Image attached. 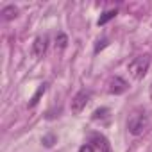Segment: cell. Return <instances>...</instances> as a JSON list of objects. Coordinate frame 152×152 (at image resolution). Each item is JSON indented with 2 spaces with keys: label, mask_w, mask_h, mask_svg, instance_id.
Listing matches in <instances>:
<instances>
[{
  "label": "cell",
  "mask_w": 152,
  "mask_h": 152,
  "mask_svg": "<svg viewBox=\"0 0 152 152\" xmlns=\"http://www.w3.org/2000/svg\"><path fill=\"white\" fill-rule=\"evenodd\" d=\"M47 88H48V84H47V83H43V84H41V86L38 88V91H36V93L32 95V99H31V102H29V107H36V104L39 102L41 95H43V93L47 91Z\"/></svg>",
  "instance_id": "cell-9"
},
{
  "label": "cell",
  "mask_w": 152,
  "mask_h": 152,
  "mask_svg": "<svg viewBox=\"0 0 152 152\" xmlns=\"http://www.w3.org/2000/svg\"><path fill=\"white\" fill-rule=\"evenodd\" d=\"M148 116L145 111H134L127 120V131L132 136H141L148 129Z\"/></svg>",
  "instance_id": "cell-1"
},
{
  "label": "cell",
  "mask_w": 152,
  "mask_h": 152,
  "mask_svg": "<svg viewBox=\"0 0 152 152\" xmlns=\"http://www.w3.org/2000/svg\"><path fill=\"white\" fill-rule=\"evenodd\" d=\"M90 99H91V93H90L88 90H81V91H77V93L73 95V99H72V104H70L72 113H73V115L83 113V109L88 106Z\"/></svg>",
  "instance_id": "cell-4"
},
{
  "label": "cell",
  "mask_w": 152,
  "mask_h": 152,
  "mask_svg": "<svg viewBox=\"0 0 152 152\" xmlns=\"http://www.w3.org/2000/svg\"><path fill=\"white\" fill-rule=\"evenodd\" d=\"M41 143H43L45 147H52V145L56 143V136H54V134H47V136H43Z\"/></svg>",
  "instance_id": "cell-13"
},
{
  "label": "cell",
  "mask_w": 152,
  "mask_h": 152,
  "mask_svg": "<svg viewBox=\"0 0 152 152\" xmlns=\"http://www.w3.org/2000/svg\"><path fill=\"white\" fill-rule=\"evenodd\" d=\"M148 66H150L148 56H138V57H134V59L127 64V70H129V73L132 75V79L141 81L145 75H147V72H148Z\"/></svg>",
  "instance_id": "cell-2"
},
{
  "label": "cell",
  "mask_w": 152,
  "mask_h": 152,
  "mask_svg": "<svg viewBox=\"0 0 152 152\" xmlns=\"http://www.w3.org/2000/svg\"><path fill=\"white\" fill-rule=\"evenodd\" d=\"M48 48V36H38L32 43V56L34 57H43Z\"/></svg>",
  "instance_id": "cell-6"
},
{
  "label": "cell",
  "mask_w": 152,
  "mask_h": 152,
  "mask_svg": "<svg viewBox=\"0 0 152 152\" xmlns=\"http://www.w3.org/2000/svg\"><path fill=\"white\" fill-rule=\"evenodd\" d=\"M66 45H68V36L64 32H57L56 34V47L57 48H66Z\"/></svg>",
  "instance_id": "cell-11"
},
{
  "label": "cell",
  "mask_w": 152,
  "mask_h": 152,
  "mask_svg": "<svg viewBox=\"0 0 152 152\" xmlns=\"http://www.w3.org/2000/svg\"><path fill=\"white\" fill-rule=\"evenodd\" d=\"M127 90H129V83H127L124 77H120V75H115V77L109 79L107 91H109L111 95H122V93H125Z\"/></svg>",
  "instance_id": "cell-5"
},
{
  "label": "cell",
  "mask_w": 152,
  "mask_h": 152,
  "mask_svg": "<svg viewBox=\"0 0 152 152\" xmlns=\"http://www.w3.org/2000/svg\"><path fill=\"white\" fill-rule=\"evenodd\" d=\"M109 107H99V109H95L93 111V115H91V118L93 120H107L109 118Z\"/></svg>",
  "instance_id": "cell-10"
},
{
  "label": "cell",
  "mask_w": 152,
  "mask_h": 152,
  "mask_svg": "<svg viewBox=\"0 0 152 152\" xmlns=\"http://www.w3.org/2000/svg\"><path fill=\"white\" fill-rule=\"evenodd\" d=\"M116 15H118V13H116V9H109V11H104V13L100 15V18L97 20V25H99V27H100V25H106V23H107L109 20H113Z\"/></svg>",
  "instance_id": "cell-8"
},
{
  "label": "cell",
  "mask_w": 152,
  "mask_h": 152,
  "mask_svg": "<svg viewBox=\"0 0 152 152\" xmlns=\"http://www.w3.org/2000/svg\"><path fill=\"white\" fill-rule=\"evenodd\" d=\"M107 45H109V39H107V38H102V39H99V41H97V45H95V54H99L100 50H104Z\"/></svg>",
  "instance_id": "cell-12"
},
{
  "label": "cell",
  "mask_w": 152,
  "mask_h": 152,
  "mask_svg": "<svg viewBox=\"0 0 152 152\" xmlns=\"http://www.w3.org/2000/svg\"><path fill=\"white\" fill-rule=\"evenodd\" d=\"M79 152H111V150H109L107 140L100 134H95V136H91V141L84 143L79 148Z\"/></svg>",
  "instance_id": "cell-3"
},
{
  "label": "cell",
  "mask_w": 152,
  "mask_h": 152,
  "mask_svg": "<svg viewBox=\"0 0 152 152\" xmlns=\"http://www.w3.org/2000/svg\"><path fill=\"white\" fill-rule=\"evenodd\" d=\"M0 15H2V18H4L6 22H11V20H15V18L18 16V7H15V6H6Z\"/></svg>",
  "instance_id": "cell-7"
}]
</instances>
